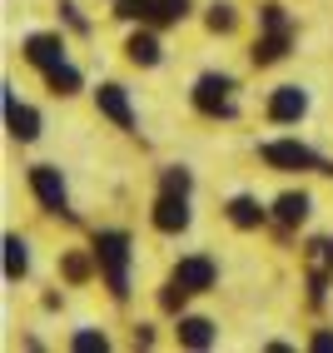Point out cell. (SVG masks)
Wrapping results in <instances>:
<instances>
[{"instance_id": "1", "label": "cell", "mask_w": 333, "mask_h": 353, "mask_svg": "<svg viewBox=\"0 0 333 353\" xmlns=\"http://www.w3.org/2000/svg\"><path fill=\"white\" fill-rule=\"evenodd\" d=\"M94 259L105 264L110 294L125 299L130 294V239H125V234H100V239H94Z\"/></svg>"}, {"instance_id": "2", "label": "cell", "mask_w": 333, "mask_h": 353, "mask_svg": "<svg viewBox=\"0 0 333 353\" xmlns=\"http://www.w3.org/2000/svg\"><path fill=\"white\" fill-rule=\"evenodd\" d=\"M194 105L204 110V114H229L234 105H229V80L224 75H204L199 85H194Z\"/></svg>"}, {"instance_id": "3", "label": "cell", "mask_w": 333, "mask_h": 353, "mask_svg": "<svg viewBox=\"0 0 333 353\" xmlns=\"http://www.w3.org/2000/svg\"><path fill=\"white\" fill-rule=\"evenodd\" d=\"M30 184H35V194H40V204L45 209H55V214H70V199H65V184H60V174L55 170H30Z\"/></svg>"}, {"instance_id": "4", "label": "cell", "mask_w": 333, "mask_h": 353, "mask_svg": "<svg viewBox=\"0 0 333 353\" xmlns=\"http://www.w3.org/2000/svg\"><path fill=\"white\" fill-rule=\"evenodd\" d=\"M264 159H269V164H279V170H319L314 150L294 145V139H283V145H264Z\"/></svg>"}, {"instance_id": "5", "label": "cell", "mask_w": 333, "mask_h": 353, "mask_svg": "<svg viewBox=\"0 0 333 353\" xmlns=\"http://www.w3.org/2000/svg\"><path fill=\"white\" fill-rule=\"evenodd\" d=\"M154 224H159L164 234H174V229L189 224V209H184V194H179V190H164V194H159V204H154Z\"/></svg>"}, {"instance_id": "6", "label": "cell", "mask_w": 333, "mask_h": 353, "mask_svg": "<svg viewBox=\"0 0 333 353\" xmlns=\"http://www.w3.org/2000/svg\"><path fill=\"white\" fill-rule=\"evenodd\" d=\"M174 284H179L184 294L209 289V284H214V264H209V259H184V264L174 269Z\"/></svg>"}, {"instance_id": "7", "label": "cell", "mask_w": 333, "mask_h": 353, "mask_svg": "<svg viewBox=\"0 0 333 353\" xmlns=\"http://www.w3.org/2000/svg\"><path fill=\"white\" fill-rule=\"evenodd\" d=\"M6 125H10L15 139H35V134H40V114L26 110V105H15V95L6 90Z\"/></svg>"}, {"instance_id": "8", "label": "cell", "mask_w": 333, "mask_h": 353, "mask_svg": "<svg viewBox=\"0 0 333 353\" xmlns=\"http://www.w3.org/2000/svg\"><path fill=\"white\" fill-rule=\"evenodd\" d=\"M100 110H105L120 130H134V114H130V100H125L120 85H100Z\"/></svg>"}, {"instance_id": "9", "label": "cell", "mask_w": 333, "mask_h": 353, "mask_svg": "<svg viewBox=\"0 0 333 353\" xmlns=\"http://www.w3.org/2000/svg\"><path fill=\"white\" fill-rule=\"evenodd\" d=\"M26 55H30V60H35L40 70H55V65H65V45H60L55 35H30Z\"/></svg>"}, {"instance_id": "10", "label": "cell", "mask_w": 333, "mask_h": 353, "mask_svg": "<svg viewBox=\"0 0 333 353\" xmlns=\"http://www.w3.org/2000/svg\"><path fill=\"white\" fill-rule=\"evenodd\" d=\"M303 90H294V85H283L279 90V95L269 100V114H274V120H299V114H303Z\"/></svg>"}, {"instance_id": "11", "label": "cell", "mask_w": 333, "mask_h": 353, "mask_svg": "<svg viewBox=\"0 0 333 353\" xmlns=\"http://www.w3.org/2000/svg\"><path fill=\"white\" fill-rule=\"evenodd\" d=\"M179 339H184L189 348H209V343H214V328H209V319H184V323H179Z\"/></svg>"}, {"instance_id": "12", "label": "cell", "mask_w": 333, "mask_h": 353, "mask_svg": "<svg viewBox=\"0 0 333 353\" xmlns=\"http://www.w3.org/2000/svg\"><path fill=\"white\" fill-rule=\"evenodd\" d=\"M308 269H314V284H323V274L333 269V239H319L314 254H308Z\"/></svg>"}, {"instance_id": "13", "label": "cell", "mask_w": 333, "mask_h": 353, "mask_svg": "<svg viewBox=\"0 0 333 353\" xmlns=\"http://www.w3.org/2000/svg\"><path fill=\"white\" fill-rule=\"evenodd\" d=\"M130 60H134V65H154V60H159L154 35H134V40H130Z\"/></svg>"}, {"instance_id": "14", "label": "cell", "mask_w": 333, "mask_h": 353, "mask_svg": "<svg viewBox=\"0 0 333 353\" xmlns=\"http://www.w3.org/2000/svg\"><path fill=\"white\" fill-rule=\"evenodd\" d=\"M26 264H30V259H26V244H20L15 234H10V239H6V274L20 279V274H26Z\"/></svg>"}, {"instance_id": "15", "label": "cell", "mask_w": 333, "mask_h": 353, "mask_svg": "<svg viewBox=\"0 0 333 353\" xmlns=\"http://www.w3.org/2000/svg\"><path fill=\"white\" fill-rule=\"evenodd\" d=\"M229 219L249 229V224H259V219H264V209H259L254 199H234V204H229Z\"/></svg>"}, {"instance_id": "16", "label": "cell", "mask_w": 333, "mask_h": 353, "mask_svg": "<svg viewBox=\"0 0 333 353\" xmlns=\"http://www.w3.org/2000/svg\"><path fill=\"white\" fill-rule=\"evenodd\" d=\"M303 214H308V199H303V194H283V199H279V219H283V224H299Z\"/></svg>"}, {"instance_id": "17", "label": "cell", "mask_w": 333, "mask_h": 353, "mask_svg": "<svg viewBox=\"0 0 333 353\" xmlns=\"http://www.w3.org/2000/svg\"><path fill=\"white\" fill-rule=\"evenodd\" d=\"M189 10V0H150V20H179Z\"/></svg>"}, {"instance_id": "18", "label": "cell", "mask_w": 333, "mask_h": 353, "mask_svg": "<svg viewBox=\"0 0 333 353\" xmlns=\"http://www.w3.org/2000/svg\"><path fill=\"white\" fill-rule=\"evenodd\" d=\"M45 75H50V85L60 90V95H70V90H80V75L70 65H55V70H45Z\"/></svg>"}, {"instance_id": "19", "label": "cell", "mask_w": 333, "mask_h": 353, "mask_svg": "<svg viewBox=\"0 0 333 353\" xmlns=\"http://www.w3.org/2000/svg\"><path fill=\"white\" fill-rule=\"evenodd\" d=\"M120 15L125 20H145L150 15V0H120Z\"/></svg>"}, {"instance_id": "20", "label": "cell", "mask_w": 333, "mask_h": 353, "mask_svg": "<svg viewBox=\"0 0 333 353\" xmlns=\"http://www.w3.org/2000/svg\"><path fill=\"white\" fill-rule=\"evenodd\" d=\"M209 26H214V30H229V26H234V10H229V6H214V10H209Z\"/></svg>"}, {"instance_id": "21", "label": "cell", "mask_w": 333, "mask_h": 353, "mask_svg": "<svg viewBox=\"0 0 333 353\" xmlns=\"http://www.w3.org/2000/svg\"><path fill=\"white\" fill-rule=\"evenodd\" d=\"M75 348H80V353H94V348H110V343H105V334H80Z\"/></svg>"}, {"instance_id": "22", "label": "cell", "mask_w": 333, "mask_h": 353, "mask_svg": "<svg viewBox=\"0 0 333 353\" xmlns=\"http://www.w3.org/2000/svg\"><path fill=\"white\" fill-rule=\"evenodd\" d=\"M164 190H179V194H189V174H184V170H170V174H164Z\"/></svg>"}, {"instance_id": "23", "label": "cell", "mask_w": 333, "mask_h": 353, "mask_svg": "<svg viewBox=\"0 0 333 353\" xmlns=\"http://www.w3.org/2000/svg\"><path fill=\"white\" fill-rule=\"evenodd\" d=\"M314 348H319V353H333V334H319V339H314Z\"/></svg>"}]
</instances>
